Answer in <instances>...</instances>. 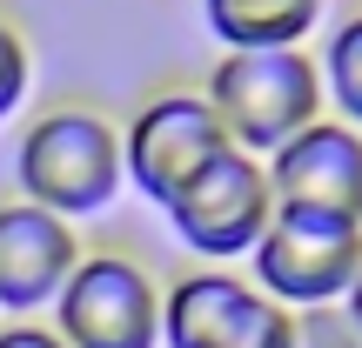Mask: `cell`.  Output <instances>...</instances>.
Returning a JSON list of instances; mask_svg holds the SVG:
<instances>
[{
  "mask_svg": "<svg viewBox=\"0 0 362 348\" xmlns=\"http://www.w3.org/2000/svg\"><path fill=\"white\" fill-rule=\"evenodd\" d=\"M13 174H21V201H40L47 215L81 221L121 194L128 148L101 107H47L40 121H27Z\"/></svg>",
  "mask_w": 362,
  "mask_h": 348,
  "instance_id": "6da1fadb",
  "label": "cell"
},
{
  "mask_svg": "<svg viewBox=\"0 0 362 348\" xmlns=\"http://www.w3.org/2000/svg\"><path fill=\"white\" fill-rule=\"evenodd\" d=\"M208 107L221 114L228 141L242 155L269 161L275 148H288L302 128L322 121V67L302 47H255V54H221L208 74Z\"/></svg>",
  "mask_w": 362,
  "mask_h": 348,
  "instance_id": "7a4b0ae2",
  "label": "cell"
},
{
  "mask_svg": "<svg viewBox=\"0 0 362 348\" xmlns=\"http://www.w3.org/2000/svg\"><path fill=\"white\" fill-rule=\"evenodd\" d=\"M248 268H255L262 295H275L296 315L349 301V288L362 275V221L315 215V208H275V221L255 241Z\"/></svg>",
  "mask_w": 362,
  "mask_h": 348,
  "instance_id": "3957f363",
  "label": "cell"
},
{
  "mask_svg": "<svg viewBox=\"0 0 362 348\" xmlns=\"http://www.w3.org/2000/svg\"><path fill=\"white\" fill-rule=\"evenodd\" d=\"M161 295L148 261L101 248L81 255L67 288L54 295V335L67 348H161Z\"/></svg>",
  "mask_w": 362,
  "mask_h": 348,
  "instance_id": "277c9868",
  "label": "cell"
},
{
  "mask_svg": "<svg viewBox=\"0 0 362 348\" xmlns=\"http://www.w3.org/2000/svg\"><path fill=\"white\" fill-rule=\"evenodd\" d=\"M161 348H296V308L228 268H194L161 295Z\"/></svg>",
  "mask_w": 362,
  "mask_h": 348,
  "instance_id": "5b68a950",
  "label": "cell"
},
{
  "mask_svg": "<svg viewBox=\"0 0 362 348\" xmlns=\"http://www.w3.org/2000/svg\"><path fill=\"white\" fill-rule=\"evenodd\" d=\"M168 221L181 234V248H194L202 261H242L255 255V241L275 221V188L269 168L242 148H228L221 161H208L202 174L168 201Z\"/></svg>",
  "mask_w": 362,
  "mask_h": 348,
  "instance_id": "8992f818",
  "label": "cell"
},
{
  "mask_svg": "<svg viewBox=\"0 0 362 348\" xmlns=\"http://www.w3.org/2000/svg\"><path fill=\"white\" fill-rule=\"evenodd\" d=\"M121 148H128V181L148 194V201L168 208L208 161L228 155V128L221 114L208 107V94H188V88H168L155 101H141V114L121 128Z\"/></svg>",
  "mask_w": 362,
  "mask_h": 348,
  "instance_id": "52a82bcc",
  "label": "cell"
},
{
  "mask_svg": "<svg viewBox=\"0 0 362 348\" xmlns=\"http://www.w3.org/2000/svg\"><path fill=\"white\" fill-rule=\"evenodd\" d=\"M81 268V234L74 221L47 215L40 201H0V308L27 322L34 308H54L67 275Z\"/></svg>",
  "mask_w": 362,
  "mask_h": 348,
  "instance_id": "ba28073f",
  "label": "cell"
},
{
  "mask_svg": "<svg viewBox=\"0 0 362 348\" xmlns=\"http://www.w3.org/2000/svg\"><path fill=\"white\" fill-rule=\"evenodd\" d=\"M275 208H315V215L362 221V128L349 121H315L269 161Z\"/></svg>",
  "mask_w": 362,
  "mask_h": 348,
  "instance_id": "9c48e42d",
  "label": "cell"
},
{
  "mask_svg": "<svg viewBox=\"0 0 362 348\" xmlns=\"http://www.w3.org/2000/svg\"><path fill=\"white\" fill-rule=\"evenodd\" d=\"M202 20L221 40V54L302 47L322 20V0H202Z\"/></svg>",
  "mask_w": 362,
  "mask_h": 348,
  "instance_id": "30bf717a",
  "label": "cell"
},
{
  "mask_svg": "<svg viewBox=\"0 0 362 348\" xmlns=\"http://www.w3.org/2000/svg\"><path fill=\"white\" fill-rule=\"evenodd\" d=\"M315 67H322V94L336 101V121L362 128V13H342Z\"/></svg>",
  "mask_w": 362,
  "mask_h": 348,
  "instance_id": "8fae6325",
  "label": "cell"
},
{
  "mask_svg": "<svg viewBox=\"0 0 362 348\" xmlns=\"http://www.w3.org/2000/svg\"><path fill=\"white\" fill-rule=\"evenodd\" d=\"M27 88H34V47H27V34L0 13V121L21 114Z\"/></svg>",
  "mask_w": 362,
  "mask_h": 348,
  "instance_id": "7c38bea8",
  "label": "cell"
},
{
  "mask_svg": "<svg viewBox=\"0 0 362 348\" xmlns=\"http://www.w3.org/2000/svg\"><path fill=\"white\" fill-rule=\"evenodd\" d=\"M296 348H362V328H356V315L342 308V301L302 308L296 315Z\"/></svg>",
  "mask_w": 362,
  "mask_h": 348,
  "instance_id": "4fadbf2b",
  "label": "cell"
},
{
  "mask_svg": "<svg viewBox=\"0 0 362 348\" xmlns=\"http://www.w3.org/2000/svg\"><path fill=\"white\" fill-rule=\"evenodd\" d=\"M0 348H67L54 328H40V322H7L0 328Z\"/></svg>",
  "mask_w": 362,
  "mask_h": 348,
  "instance_id": "5bb4252c",
  "label": "cell"
},
{
  "mask_svg": "<svg viewBox=\"0 0 362 348\" xmlns=\"http://www.w3.org/2000/svg\"><path fill=\"white\" fill-rule=\"evenodd\" d=\"M342 308L356 315V328H362V275H356V288H349V301H342Z\"/></svg>",
  "mask_w": 362,
  "mask_h": 348,
  "instance_id": "9a60e30c",
  "label": "cell"
}]
</instances>
